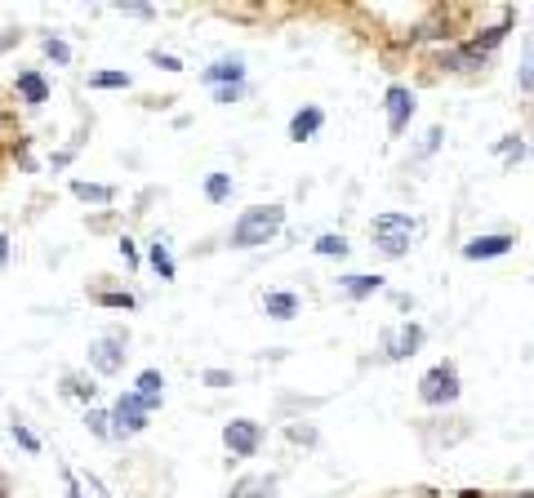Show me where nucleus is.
Returning <instances> with one entry per match:
<instances>
[{
	"label": "nucleus",
	"instance_id": "obj_32",
	"mask_svg": "<svg viewBox=\"0 0 534 498\" xmlns=\"http://www.w3.org/2000/svg\"><path fill=\"white\" fill-rule=\"evenodd\" d=\"M214 98H219V103H236V98H241V85H223V89H214Z\"/></svg>",
	"mask_w": 534,
	"mask_h": 498
},
{
	"label": "nucleus",
	"instance_id": "obj_21",
	"mask_svg": "<svg viewBox=\"0 0 534 498\" xmlns=\"http://www.w3.org/2000/svg\"><path fill=\"white\" fill-rule=\"evenodd\" d=\"M205 196H210L214 205H223L227 196H232V178H227V174H210V178H205Z\"/></svg>",
	"mask_w": 534,
	"mask_h": 498
},
{
	"label": "nucleus",
	"instance_id": "obj_36",
	"mask_svg": "<svg viewBox=\"0 0 534 498\" xmlns=\"http://www.w3.org/2000/svg\"><path fill=\"white\" fill-rule=\"evenodd\" d=\"M9 267V232H0V272Z\"/></svg>",
	"mask_w": 534,
	"mask_h": 498
},
{
	"label": "nucleus",
	"instance_id": "obj_14",
	"mask_svg": "<svg viewBox=\"0 0 534 498\" xmlns=\"http://www.w3.org/2000/svg\"><path fill=\"white\" fill-rule=\"evenodd\" d=\"M321 125H325V112H321V107H303V112L290 121V138H294V143H303V138H312Z\"/></svg>",
	"mask_w": 534,
	"mask_h": 498
},
{
	"label": "nucleus",
	"instance_id": "obj_35",
	"mask_svg": "<svg viewBox=\"0 0 534 498\" xmlns=\"http://www.w3.org/2000/svg\"><path fill=\"white\" fill-rule=\"evenodd\" d=\"M121 258H125L130 267H138V249H134V241H121Z\"/></svg>",
	"mask_w": 534,
	"mask_h": 498
},
{
	"label": "nucleus",
	"instance_id": "obj_18",
	"mask_svg": "<svg viewBox=\"0 0 534 498\" xmlns=\"http://www.w3.org/2000/svg\"><path fill=\"white\" fill-rule=\"evenodd\" d=\"M343 290L352 298H370V294L383 290V276H343Z\"/></svg>",
	"mask_w": 534,
	"mask_h": 498
},
{
	"label": "nucleus",
	"instance_id": "obj_31",
	"mask_svg": "<svg viewBox=\"0 0 534 498\" xmlns=\"http://www.w3.org/2000/svg\"><path fill=\"white\" fill-rule=\"evenodd\" d=\"M290 441H299V445H312V441H316V432H312V427H299V423H294V427H290Z\"/></svg>",
	"mask_w": 534,
	"mask_h": 498
},
{
	"label": "nucleus",
	"instance_id": "obj_40",
	"mask_svg": "<svg viewBox=\"0 0 534 498\" xmlns=\"http://www.w3.org/2000/svg\"><path fill=\"white\" fill-rule=\"evenodd\" d=\"M0 125H5V112H0Z\"/></svg>",
	"mask_w": 534,
	"mask_h": 498
},
{
	"label": "nucleus",
	"instance_id": "obj_37",
	"mask_svg": "<svg viewBox=\"0 0 534 498\" xmlns=\"http://www.w3.org/2000/svg\"><path fill=\"white\" fill-rule=\"evenodd\" d=\"M72 156H76V147H67V152H58V156H54V169H67V165H72Z\"/></svg>",
	"mask_w": 534,
	"mask_h": 498
},
{
	"label": "nucleus",
	"instance_id": "obj_34",
	"mask_svg": "<svg viewBox=\"0 0 534 498\" xmlns=\"http://www.w3.org/2000/svg\"><path fill=\"white\" fill-rule=\"evenodd\" d=\"M121 9H125L130 18H156V9H152V5H121Z\"/></svg>",
	"mask_w": 534,
	"mask_h": 498
},
{
	"label": "nucleus",
	"instance_id": "obj_25",
	"mask_svg": "<svg viewBox=\"0 0 534 498\" xmlns=\"http://www.w3.org/2000/svg\"><path fill=\"white\" fill-rule=\"evenodd\" d=\"M316 254H325V258H343L348 254V241H343V236H321V241H316Z\"/></svg>",
	"mask_w": 534,
	"mask_h": 498
},
{
	"label": "nucleus",
	"instance_id": "obj_38",
	"mask_svg": "<svg viewBox=\"0 0 534 498\" xmlns=\"http://www.w3.org/2000/svg\"><path fill=\"white\" fill-rule=\"evenodd\" d=\"M437 138H441V129H428V138H423V147H419V152H423V156H428V152H432V147H437Z\"/></svg>",
	"mask_w": 534,
	"mask_h": 498
},
{
	"label": "nucleus",
	"instance_id": "obj_41",
	"mask_svg": "<svg viewBox=\"0 0 534 498\" xmlns=\"http://www.w3.org/2000/svg\"><path fill=\"white\" fill-rule=\"evenodd\" d=\"M521 498H534V494H521Z\"/></svg>",
	"mask_w": 534,
	"mask_h": 498
},
{
	"label": "nucleus",
	"instance_id": "obj_16",
	"mask_svg": "<svg viewBox=\"0 0 534 498\" xmlns=\"http://www.w3.org/2000/svg\"><path fill=\"white\" fill-rule=\"evenodd\" d=\"M147 258H152V267L161 272V281H174V276H178V267L170 258V241H165V236H156L152 249H147Z\"/></svg>",
	"mask_w": 534,
	"mask_h": 498
},
{
	"label": "nucleus",
	"instance_id": "obj_6",
	"mask_svg": "<svg viewBox=\"0 0 534 498\" xmlns=\"http://www.w3.org/2000/svg\"><path fill=\"white\" fill-rule=\"evenodd\" d=\"M143 427H147V405L138 401L134 392H125L121 401H116V410H112V441H116V436L143 432Z\"/></svg>",
	"mask_w": 534,
	"mask_h": 498
},
{
	"label": "nucleus",
	"instance_id": "obj_4",
	"mask_svg": "<svg viewBox=\"0 0 534 498\" xmlns=\"http://www.w3.org/2000/svg\"><path fill=\"white\" fill-rule=\"evenodd\" d=\"M419 396L428 405L459 401V370H454V365H437V370H428L423 374V383H419Z\"/></svg>",
	"mask_w": 534,
	"mask_h": 498
},
{
	"label": "nucleus",
	"instance_id": "obj_24",
	"mask_svg": "<svg viewBox=\"0 0 534 498\" xmlns=\"http://www.w3.org/2000/svg\"><path fill=\"white\" fill-rule=\"evenodd\" d=\"M517 81H521V89H526V94H534V36L526 41V58H521Z\"/></svg>",
	"mask_w": 534,
	"mask_h": 498
},
{
	"label": "nucleus",
	"instance_id": "obj_9",
	"mask_svg": "<svg viewBox=\"0 0 534 498\" xmlns=\"http://www.w3.org/2000/svg\"><path fill=\"white\" fill-rule=\"evenodd\" d=\"M134 396L147 405V414L161 410V401H165V378H161V370H143V374H138Z\"/></svg>",
	"mask_w": 534,
	"mask_h": 498
},
{
	"label": "nucleus",
	"instance_id": "obj_7",
	"mask_svg": "<svg viewBox=\"0 0 534 498\" xmlns=\"http://www.w3.org/2000/svg\"><path fill=\"white\" fill-rule=\"evenodd\" d=\"M423 347V330L419 325H397V330L383 334V352L392 356V361H405V356H414Z\"/></svg>",
	"mask_w": 534,
	"mask_h": 498
},
{
	"label": "nucleus",
	"instance_id": "obj_28",
	"mask_svg": "<svg viewBox=\"0 0 534 498\" xmlns=\"http://www.w3.org/2000/svg\"><path fill=\"white\" fill-rule=\"evenodd\" d=\"M63 472V485H67V498H85V490H81V481H76V472L72 467H58Z\"/></svg>",
	"mask_w": 534,
	"mask_h": 498
},
{
	"label": "nucleus",
	"instance_id": "obj_15",
	"mask_svg": "<svg viewBox=\"0 0 534 498\" xmlns=\"http://www.w3.org/2000/svg\"><path fill=\"white\" fill-rule=\"evenodd\" d=\"M263 312L272 316V321H290V316H299V298L285 294V290H276V294L263 298Z\"/></svg>",
	"mask_w": 534,
	"mask_h": 498
},
{
	"label": "nucleus",
	"instance_id": "obj_33",
	"mask_svg": "<svg viewBox=\"0 0 534 498\" xmlns=\"http://www.w3.org/2000/svg\"><path fill=\"white\" fill-rule=\"evenodd\" d=\"M85 490H89V494H94V498H112V494H107V490H103V481H98V476H94V472H89V476H85Z\"/></svg>",
	"mask_w": 534,
	"mask_h": 498
},
{
	"label": "nucleus",
	"instance_id": "obj_22",
	"mask_svg": "<svg viewBox=\"0 0 534 498\" xmlns=\"http://www.w3.org/2000/svg\"><path fill=\"white\" fill-rule=\"evenodd\" d=\"M9 436H14V441L23 445L27 454H41V441H36V432L27 423H18V418H14V423H9Z\"/></svg>",
	"mask_w": 534,
	"mask_h": 498
},
{
	"label": "nucleus",
	"instance_id": "obj_2",
	"mask_svg": "<svg viewBox=\"0 0 534 498\" xmlns=\"http://www.w3.org/2000/svg\"><path fill=\"white\" fill-rule=\"evenodd\" d=\"M419 232V223H414L410 214H379L374 218V241L388 258H401L405 249H410V236Z\"/></svg>",
	"mask_w": 534,
	"mask_h": 498
},
{
	"label": "nucleus",
	"instance_id": "obj_10",
	"mask_svg": "<svg viewBox=\"0 0 534 498\" xmlns=\"http://www.w3.org/2000/svg\"><path fill=\"white\" fill-rule=\"evenodd\" d=\"M201 81H205V85H214V89H223V85H241V81H245V63H241V58H223V63L205 67Z\"/></svg>",
	"mask_w": 534,
	"mask_h": 498
},
{
	"label": "nucleus",
	"instance_id": "obj_23",
	"mask_svg": "<svg viewBox=\"0 0 534 498\" xmlns=\"http://www.w3.org/2000/svg\"><path fill=\"white\" fill-rule=\"evenodd\" d=\"M89 89H130V76L125 72H94L89 76Z\"/></svg>",
	"mask_w": 534,
	"mask_h": 498
},
{
	"label": "nucleus",
	"instance_id": "obj_12",
	"mask_svg": "<svg viewBox=\"0 0 534 498\" xmlns=\"http://www.w3.org/2000/svg\"><path fill=\"white\" fill-rule=\"evenodd\" d=\"M14 89H18V98H23L27 107H41L45 98H49V85H45V76H41V72H18Z\"/></svg>",
	"mask_w": 534,
	"mask_h": 498
},
{
	"label": "nucleus",
	"instance_id": "obj_20",
	"mask_svg": "<svg viewBox=\"0 0 534 498\" xmlns=\"http://www.w3.org/2000/svg\"><path fill=\"white\" fill-rule=\"evenodd\" d=\"M85 427L98 436V441H112V414H103V410H94L89 405V414H85Z\"/></svg>",
	"mask_w": 534,
	"mask_h": 498
},
{
	"label": "nucleus",
	"instance_id": "obj_5",
	"mask_svg": "<svg viewBox=\"0 0 534 498\" xmlns=\"http://www.w3.org/2000/svg\"><path fill=\"white\" fill-rule=\"evenodd\" d=\"M223 445L236 458H254V454H259V445H263V427L250 423V418H236V423L223 427Z\"/></svg>",
	"mask_w": 534,
	"mask_h": 498
},
{
	"label": "nucleus",
	"instance_id": "obj_27",
	"mask_svg": "<svg viewBox=\"0 0 534 498\" xmlns=\"http://www.w3.org/2000/svg\"><path fill=\"white\" fill-rule=\"evenodd\" d=\"M152 63L161 67V72H183V63H178L174 54H161V49H152Z\"/></svg>",
	"mask_w": 534,
	"mask_h": 498
},
{
	"label": "nucleus",
	"instance_id": "obj_29",
	"mask_svg": "<svg viewBox=\"0 0 534 498\" xmlns=\"http://www.w3.org/2000/svg\"><path fill=\"white\" fill-rule=\"evenodd\" d=\"M201 378H205V383H210V387H232V383H236V378L227 374V370H205Z\"/></svg>",
	"mask_w": 534,
	"mask_h": 498
},
{
	"label": "nucleus",
	"instance_id": "obj_17",
	"mask_svg": "<svg viewBox=\"0 0 534 498\" xmlns=\"http://www.w3.org/2000/svg\"><path fill=\"white\" fill-rule=\"evenodd\" d=\"M72 196H81V201H94V205H112V187H103V183H85V178H76L72 183Z\"/></svg>",
	"mask_w": 534,
	"mask_h": 498
},
{
	"label": "nucleus",
	"instance_id": "obj_11",
	"mask_svg": "<svg viewBox=\"0 0 534 498\" xmlns=\"http://www.w3.org/2000/svg\"><path fill=\"white\" fill-rule=\"evenodd\" d=\"M512 249V236H477V241H468L463 245V258H472V263H477V258H499V254H508Z\"/></svg>",
	"mask_w": 534,
	"mask_h": 498
},
{
	"label": "nucleus",
	"instance_id": "obj_13",
	"mask_svg": "<svg viewBox=\"0 0 534 498\" xmlns=\"http://www.w3.org/2000/svg\"><path fill=\"white\" fill-rule=\"evenodd\" d=\"M232 498H276V476H241L232 485Z\"/></svg>",
	"mask_w": 534,
	"mask_h": 498
},
{
	"label": "nucleus",
	"instance_id": "obj_26",
	"mask_svg": "<svg viewBox=\"0 0 534 498\" xmlns=\"http://www.w3.org/2000/svg\"><path fill=\"white\" fill-rule=\"evenodd\" d=\"M45 54L54 58L58 67H67V63H72V49H67V41H58V36H45Z\"/></svg>",
	"mask_w": 534,
	"mask_h": 498
},
{
	"label": "nucleus",
	"instance_id": "obj_3",
	"mask_svg": "<svg viewBox=\"0 0 534 498\" xmlns=\"http://www.w3.org/2000/svg\"><path fill=\"white\" fill-rule=\"evenodd\" d=\"M125 343H130V338L125 334H103V338H94V343H89V365H94L98 374L103 378H112V374H121L125 370Z\"/></svg>",
	"mask_w": 534,
	"mask_h": 498
},
{
	"label": "nucleus",
	"instance_id": "obj_39",
	"mask_svg": "<svg viewBox=\"0 0 534 498\" xmlns=\"http://www.w3.org/2000/svg\"><path fill=\"white\" fill-rule=\"evenodd\" d=\"M0 498H9V485H5V476H0Z\"/></svg>",
	"mask_w": 534,
	"mask_h": 498
},
{
	"label": "nucleus",
	"instance_id": "obj_30",
	"mask_svg": "<svg viewBox=\"0 0 534 498\" xmlns=\"http://www.w3.org/2000/svg\"><path fill=\"white\" fill-rule=\"evenodd\" d=\"M103 307H134V294H98Z\"/></svg>",
	"mask_w": 534,
	"mask_h": 498
},
{
	"label": "nucleus",
	"instance_id": "obj_1",
	"mask_svg": "<svg viewBox=\"0 0 534 498\" xmlns=\"http://www.w3.org/2000/svg\"><path fill=\"white\" fill-rule=\"evenodd\" d=\"M281 227H285V209L281 205L245 209V214L236 218V227H232V249H259V245L272 241Z\"/></svg>",
	"mask_w": 534,
	"mask_h": 498
},
{
	"label": "nucleus",
	"instance_id": "obj_8",
	"mask_svg": "<svg viewBox=\"0 0 534 498\" xmlns=\"http://www.w3.org/2000/svg\"><path fill=\"white\" fill-rule=\"evenodd\" d=\"M410 116H414V94L405 85H392L388 89V129L401 134V129L410 125Z\"/></svg>",
	"mask_w": 534,
	"mask_h": 498
},
{
	"label": "nucleus",
	"instance_id": "obj_19",
	"mask_svg": "<svg viewBox=\"0 0 534 498\" xmlns=\"http://www.w3.org/2000/svg\"><path fill=\"white\" fill-rule=\"evenodd\" d=\"M63 387H67V396H76V401H85V405H94V396H98V387L89 383L85 374H67Z\"/></svg>",
	"mask_w": 534,
	"mask_h": 498
}]
</instances>
